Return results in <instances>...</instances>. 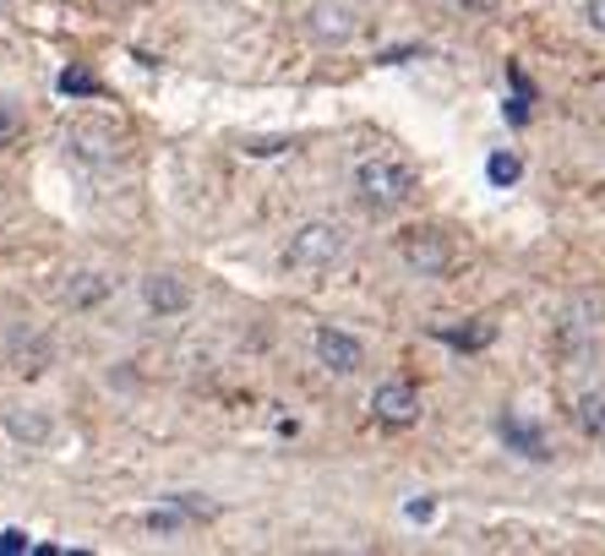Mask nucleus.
Wrapping results in <instances>:
<instances>
[{
    "label": "nucleus",
    "mask_w": 605,
    "mask_h": 556,
    "mask_svg": "<svg viewBox=\"0 0 605 556\" xmlns=\"http://www.w3.org/2000/svg\"><path fill=\"white\" fill-rule=\"evenodd\" d=\"M502 442H507V447H518L523 458H545V442H540V431H534V425H523V420H513V415L502 420Z\"/></svg>",
    "instance_id": "obj_10"
},
{
    "label": "nucleus",
    "mask_w": 605,
    "mask_h": 556,
    "mask_svg": "<svg viewBox=\"0 0 605 556\" xmlns=\"http://www.w3.org/2000/svg\"><path fill=\"white\" fill-rule=\"evenodd\" d=\"M398 251H404V262H409L420 279H442V273L453 268V246H447V235H436V230H409Z\"/></svg>",
    "instance_id": "obj_5"
},
{
    "label": "nucleus",
    "mask_w": 605,
    "mask_h": 556,
    "mask_svg": "<svg viewBox=\"0 0 605 556\" xmlns=\"http://www.w3.org/2000/svg\"><path fill=\"white\" fill-rule=\"evenodd\" d=\"M143 300H148V311H159V317H181V311L192 306V295H186V284H181L175 273H148V279H143Z\"/></svg>",
    "instance_id": "obj_7"
},
{
    "label": "nucleus",
    "mask_w": 605,
    "mask_h": 556,
    "mask_svg": "<svg viewBox=\"0 0 605 556\" xmlns=\"http://www.w3.org/2000/svg\"><path fill=\"white\" fill-rule=\"evenodd\" d=\"M371 415H376L382 425L404 431V425L420 420V393H415L409 382H382V387L371 393Z\"/></svg>",
    "instance_id": "obj_6"
},
{
    "label": "nucleus",
    "mask_w": 605,
    "mask_h": 556,
    "mask_svg": "<svg viewBox=\"0 0 605 556\" xmlns=\"http://www.w3.org/2000/svg\"><path fill=\"white\" fill-rule=\"evenodd\" d=\"M485 175H491V186H513V181H518V159H513V153H491V159H485Z\"/></svg>",
    "instance_id": "obj_13"
},
{
    "label": "nucleus",
    "mask_w": 605,
    "mask_h": 556,
    "mask_svg": "<svg viewBox=\"0 0 605 556\" xmlns=\"http://www.w3.org/2000/svg\"><path fill=\"white\" fill-rule=\"evenodd\" d=\"M66 148H72L77 164L104 170V164H115V153H121V132H115L110 121H77V126L66 132Z\"/></svg>",
    "instance_id": "obj_3"
},
{
    "label": "nucleus",
    "mask_w": 605,
    "mask_h": 556,
    "mask_svg": "<svg viewBox=\"0 0 605 556\" xmlns=\"http://www.w3.org/2000/svg\"><path fill=\"white\" fill-rule=\"evenodd\" d=\"M572 415H578V431H583V436L605 442V387H589V393H578Z\"/></svg>",
    "instance_id": "obj_9"
},
{
    "label": "nucleus",
    "mask_w": 605,
    "mask_h": 556,
    "mask_svg": "<svg viewBox=\"0 0 605 556\" xmlns=\"http://www.w3.org/2000/svg\"><path fill=\"white\" fill-rule=\"evenodd\" d=\"M311 349H317V366H328L333 376H355L366 366V344L355 333H344V328H317Z\"/></svg>",
    "instance_id": "obj_4"
},
{
    "label": "nucleus",
    "mask_w": 605,
    "mask_h": 556,
    "mask_svg": "<svg viewBox=\"0 0 605 556\" xmlns=\"http://www.w3.org/2000/svg\"><path fill=\"white\" fill-rule=\"evenodd\" d=\"M17 551H28V534H23V529H7V534H0V556H17Z\"/></svg>",
    "instance_id": "obj_15"
},
{
    "label": "nucleus",
    "mask_w": 605,
    "mask_h": 556,
    "mask_svg": "<svg viewBox=\"0 0 605 556\" xmlns=\"http://www.w3.org/2000/svg\"><path fill=\"white\" fill-rule=\"evenodd\" d=\"M7 431H12L17 442H34V447L50 442V420H45V415H23V409H12V415H7Z\"/></svg>",
    "instance_id": "obj_11"
},
{
    "label": "nucleus",
    "mask_w": 605,
    "mask_h": 556,
    "mask_svg": "<svg viewBox=\"0 0 605 556\" xmlns=\"http://www.w3.org/2000/svg\"><path fill=\"white\" fill-rule=\"evenodd\" d=\"M583 17H589V28L605 39V0H583Z\"/></svg>",
    "instance_id": "obj_16"
},
{
    "label": "nucleus",
    "mask_w": 605,
    "mask_h": 556,
    "mask_svg": "<svg viewBox=\"0 0 605 556\" xmlns=\"http://www.w3.org/2000/svg\"><path fill=\"white\" fill-rule=\"evenodd\" d=\"M311 28H317V39L344 45V39L355 34V17H349V7H338V0H322V7L311 12Z\"/></svg>",
    "instance_id": "obj_8"
},
{
    "label": "nucleus",
    "mask_w": 605,
    "mask_h": 556,
    "mask_svg": "<svg viewBox=\"0 0 605 556\" xmlns=\"http://www.w3.org/2000/svg\"><path fill=\"white\" fill-rule=\"evenodd\" d=\"M458 7H464V12H496L502 0H458Z\"/></svg>",
    "instance_id": "obj_17"
},
{
    "label": "nucleus",
    "mask_w": 605,
    "mask_h": 556,
    "mask_svg": "<svg viewBox=\"0 0 605 556\" xmlns=\"http://www.w3.org/2000/svg\"><path fill=\"white\" fill-rule=\"evenodd\" d=\"M415 191H420V181H415V170H409L404 159L371 153V159L355 164V197H360V208H371V213H398Z\"/></svg>",
    "instance_id": "obj_1"
},
{
    "label": "nucleus",
    "mask_w": 605,
    "mask_h": 556,
    "mask_svg": "<svg viewBox=\"0 0 605 556\" xmlns=\"http://www.w3.org/2000/svg\"><path fill=\"white\" fill-rule=\"evenodd\" d=\"M110 295V279L104 273H77L72 284H66V300L72 306H94V300H104Z\"/></svg>",
    "instance_id": "obj_12"
},
{
    "label": "nucleus",
    "mask_w": 605,
    "mask_h": 556,
    "mask_svg": "<svg viewBox=\"0 0 605 556\" xmlns=\"http://www.w3.org/2000/svg\"><path fill=\"white\" fill-rule=\"evenodd\" d=\"M344 251H349V230H344L338 219H311V224H300V230L289 235L284 268L300 273V279H317V273H333V268L344 262Z\"/></svg>",
    "instance_id": "obj_2"
},
{
    "label": "nucleus",
    "mask_w": 605,
    "mask_h": 556,
    "mask_svg": "<svg viewBox=\"0 0 605 556\" xmlns=\"http://www.w3.org/2000/svg\"><path fill=\"white\" fill-rule=\"evenodd\" d=\"M17 126H23V115H17V104L0 94V148H7L12 137H17Z\"/></svg>",
    "instance_id": "obj_14"
}]
</instances>
